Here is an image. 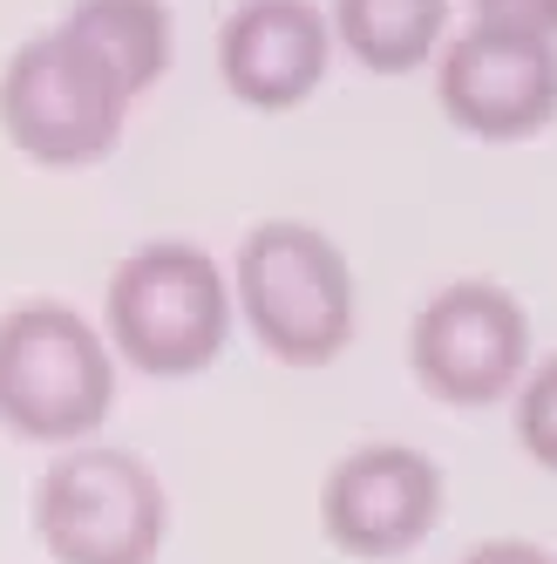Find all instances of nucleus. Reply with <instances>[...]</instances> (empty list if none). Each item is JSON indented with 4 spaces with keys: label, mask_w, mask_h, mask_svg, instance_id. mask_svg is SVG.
<instances>
[{
    "label": "nucleus",
    "mask_w": 557,
    "mask_h": 564,
    "mask_svg": "<svg viewBox=\"0 0 557 564\" xmlns=\"http://www.w3.org/2000/svg\"><path fill=\"white\" fill-rule=\"evenodd\" d=\"M231 279L190 238H150L116 265L102 293V340L143 381L205 375L231 340Z\"/></svg>",
    "instance_id": "nucleus-1"
},
{
    "label": "nucleus",
    "mask_w": 557,
    "mask_h": 564,
    "mask_svg": "<svg viewBox=\"0 0 557 564\" xmlns=\"http://www.w3.org/2000/svg\"><path fill=\"white\" fill-rule=\"evenodd\" d=\"M231 306L278 368H327L353 340V272L320 225L265 218L238 238Z\"/></svg>",
    "instance_id": "nucleus-2"
},
{
    "label": "nucleus",
    "mask_w": 557,
    "mask_h": 564,
    "mask_svg": "<svg viewBox=\"0 0 557 564\" xmlns=\"http://www.w3.org/2000/svg\"><path fill=\"white\" fill-rule=\"evenodd\" d=\"M116 409V347L62 300L0 313V429L34 449H75Z\"/></svg>",
    "instance_id": "nucleus-3"
},
{
    "label": "nucleus",
    "mask_w": 557,
    "mask_h": 564,
    "mask_svg": "<svg viewBox=\"0 0 557 564\" xmlns=\"http://www.w3.org/2000/svg\"><path fill=\"white\" fill-rule=\"evenodd\" d=\"M136 96L62 28H42L0 68V137L42 171H89L123 143Z\"/></svg>",
    "instance_id": "nucleus-4"
},
{
    "label": "nucleus",
    "mask_w": 557,
    "mask_h": 564,
    "mask_svg": "<svg viewBox=\"0 0 557 564\" xmlns=\"http://www.w3.org/2000/svg\"><path fill=\"white\" fill-rule=\"evenodd\" d=\"M34 538L55 564H156L171 497L136 449L75 442L34 482Z\"/></svg>",
    "instance_id": "nucleus-5"
},
{
    "label": "nucleus",
    "mask_w": 557,
    "mask_h": 564,
    "mask_svg": "<svg viewBox=\"0 0 557 564\" xmlns=\"http://www.w3.org/2000/svg\"><path fill=\"white\" fill-rule=\"evenodd\" d=\"M408 368L449 409H490L531 375V313L496 279H449L408 327Z\"/></svg>",
    "instance_id": "nucleus-6"
},
{
    "label": "nucleus",
    "mask_w": 557,
    "mask_h": 564,
    "mask_svg": "<svg viewBox=\"0 0 557 564\" xmlns=\"http://www.w3.org/2000/svg\"><path fill=\"white\" fill-rule=\"evenodd\" d=\"M443 510H449L443 463L422 456L415 442H361L320 482V531L340 557H361V564L422 551Z\"/></svg>",
    "instance_id": "nucleus-7"
},
{
    "label": "nucleus",
    "mask_w": 557,
    "mask_h": 564,
    "mask_svg": "<svg viewBox=\"0 0 557 564\" xmlns=\"http://www.w3.org/2000/svg\"><path fill=\"white\" fill-rule=\"evenodd\" d=\"M435 109L476 143H531L557 123V42L469 21L435 55Z\"/></svg>",
    "instance_id": "nucleus-8"
},
{
    "label": "nucleus",
    "mask_w": 557,
    "mask_h": 564,
    "mask_svg": "<svg viewBox=\"0 0 557 564\" xmlns=\"http://www.w3.org/2000/svg\"><path fill=\"white\" fill-rule=\"evenodd\" d=\"M334 68V21L320 0H238L218 21V83L238 109L286 116L320 96Z\"/></svg>",
    "instance_id": "nucleus-9"
},
{
    "label": "nucleus",
    "mask_w": 557,
    "mask_h": 564,
    "mask_svg": "<svg viewBox=\"0 0 557 564\" xmlns=\"http://www.w3.org/2000/svg\"><path fill=\"white\" fill-rule=\"evenodd\" d=\"M449 8L456 0H334L327 21H334V48L368 68V75H415L435 68L449 42Z\"/></svg>",
    "instance_id": "nucleus-10"
},
{
    "label": "nucleus",
    "mask_w": 557,
    "mask_h": 564,
    "mask_svg": "<svg viewBox=\"0 0 557 564\" xmlns=\"http://www.w3.org/2000/svg\"><path fill=\"white\" fill-rule=\"evenodd\" d=\"M55 28L75 34L130 96H150L164 83L171 48H177L171 0H68Z\"/></svg>",
    "instance_id": "nucleus-11"
},
{
    "label": "nucleus",
    "mask_w": 557,
    "mask_h": 564,
    "mask_svg": "<svg viewBox=\"0 0 557 564\" xmlns=\"http://www.w3.org/2000/svg\"><path fill=\"white\" fill-rule=\"evenodd\" d=\"M516 442L537 469L557 476V354L516 381Z\"/></svg>",
    "instance_id": "nucleus-12"
},
{
    "label": "nucleus",
    "mask_w": 557,
    "mask_h": 564,
    "mask_svg": "<svg viewBox=\"0 0 557 564\" xmlns=\"http://www.w3.org/2000/svg\"><path fill=\"white\" fill-rule=\"evenodd\" d=\"M469 21L510 28V34H537V42H557V0H469Z\"/></svg>",
    "instance_id": "nucleus-13"
},
{
    "label": "nucleus",
    "mask_w": 557,
    "mask_h": 564,
    "mask_svg": "<svg viewBox=\"0 0 557 564\" xmlns=\"http://www.w3.org/2000/svg\"><path fill=\"white\" fill-rule=\"evenodd\" d=\"M456 564H557L544 544H531V538H490V544H476V551H462Z\"/></svg>",
    "instance_id": "nucleus-14"
}]
</instances>
